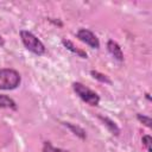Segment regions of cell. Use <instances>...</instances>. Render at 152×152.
Here are the masks:
<instances>
[{
  "instance_id": "obj_1",
  "label": "cell",
  "mask_w": 152,
  "mask_h": 152,
  "mask_svg": "<svg viewBox=\"0 0 152 152\" xmlns=\"http://www.w3.org/2000/svg\"><path fill=\"white\" fill-rule=\"evenodd\" d=\"M21 77L13 69H0V89L12 90L20 84Z\"/></svg>"
},
{
  "instance_id": "obj_2",
  "label": "cell",
  "mask_w": 152,
  "mask_h": 152,
  "mask_svg": "<svg viewBox=\"0 0 152 152\" xmlns=\"http://www.w3.org/2000/svg\"><path fill=\"white\" fill-rule=\"evenodd\" d=\"M20 38H21L23 44L25 45V48L28 51H31V52H33V53H36L38 56H42L45 52L44 44L32 32L26 31V30H21L20 31Z\"/></svg>"
},
{
  "instance_id": "obj_3",
  "label": "cell",
  "mask_w": 152,
  "mask_h": 152,
  "mask_svg": "<svg viewBox=\"0 0 152 152\" xmlns=\"http://www.w3.org/2000/svg\"><path fill=\"white\" fill-rule=\"evenodd\" d=\"M72 89L78 95V97L81 100H83L86 103H88L90 106H97L99 104L100 96L95 91H93L91 89L86 87L84 84H82L80 82H74L72 83Z\"/></svg>"
},
{
  "instance_id": "obj_4",
  "label": "cell",
  "mask_w": 152,
  "mask_h": 152,
  "mask_svg": "<svg viewBox=\"0 0 152 152\" xmlns=\"http://www.w3.org/2000/svg\"><path fill=\"white\" fill-rule=\"evenodd\" d=\"M76 36L81 42L88 44L90 48H93V49H99L100 48V42H99L97 37L91 31H89L87 28H81V30L77 31Z\"/></svg>"
},
{
  "instance_id": "obj_5",
  "label": "cell",
  "mask_w": 152,
  "mask_h": 152,
  "mask_svg": "<svg viewBox=\"0 0 152 152\" xmlns=\"http://www.w3.org/2000/svg\"><path fill=\"white\" fill-rule=\"evenodd\" d=\"M107 49L109 51V53L119 62H122L124 61V53H122V50L120 48V45L114 42V40H108L107 43Z\"/></svg>"
},
{
  "instance_id": "obj_6",
  "label": "cell",
  "mask_w": 152,
  "mask_h": 152,
  "mask_svg": "<svg viewBox=\"0 0 152 152\" xmlns=\"http://www.w3.org/2000/svg\"><path fill=\"white\" fill-rule=\"evenodd\" d=\"M99 119L107 126V128L112 132V134H114V135H119V133H120V128L116 126V124H115L113 120H110V119L107 118V116H102V115H99Z\"/></svg>"
},
{
  "instance_id": "obj_7",
  "label": "cell",
  "mask_w": 152,
  "mask_h": 152,
  "mask_svg": "<svg viewBox=\"0 0 152 152\" xmlns=\"http://www.w3.org/2000/svg\"><path fill=\"white\" fill-rule=\"evenodd\" d=\"M62 43H63V45H64L69 51H71L72 53L77 55V56H80V57H82V58H87V53H86L83 50H81V49L76 48V46H75L70 40H68V39H63V40H62Z\"/></svg>"
},
{
  "instance_id": "obj_8",
  "label": "cell",
  "mask_w": 152,
  "mask_h": 152,
  "mask_svg": "<svg viewBox=\"0 0 152 152\" xmlns=\"http://www.w3.org/2000/svg\"><path fill=\"white\" fill-rule=\"evenodd\" d=\"M0 108H10V109H17L15 102L8 97L7 95H1L0 94Z\"/></svg>"
},
{
  "instance_id": "obj_9",
  "label": "cell",
  "mask_w": 152,
  "mask_h": 152,
  "mask_svg": "<svg viewBox=\"0 0 152 152\" xmlns=\"http://www.w3.org/2000/svg\"><path fill=\"white\" fill-rule=\"evenodd\" d=\"M64 125H65L69 129H71V131L74 132V134L78 135L81 139H86V132H84V129L81 128L80 126H75V125H72V124H70V122H64Z\"/></svg>"
},
{
  "instance_id": "obj_10",
  "label": "cell",
  "mask_w": 152,
  "mask_h": 152,
  "mask_svg": "<svg viewBox=\"0 0 152 152\" xmlns=\"http://www.w3.org/2000/svg\"><path fill=\"white\" fill-rule=\"evenodd\" d=\"M43 152H68V151L63 150V148H59V147H55V146H52L51 142L45 141L44 145H43Z\"/></svg>"
},
{
  "instance_id": "obj_11",
  "label": "cell",
  "mask_w": 152,
  "mask_h": 152,
  "mask_svg": "<svg viewBox=\"0 0 152 152\" xmlns=\"http://www.w3.org/2000/svg\"><path fill=\"white\" fill-rule=\"evenodd\" d=\"M90 74L93 75V77H94V78L99 80L100 82H103V83H110V80H109L106 75H103V74H101V72H99V71L91 70V71H90Z\"/></svg>"
},
{
  "instance_id": "obj_12",
  "label": "cell",
  "mask_w": 152,
  "mask_h": 152,
  "mask_svg": "<svg viewBox=\"0 0 152 152\" xmlns=\"http://www.w3.org/2000/svg\"><path fill=\"white\" fill-rule=\"evenodd\" d=\"M138 120L140 122H142L146 127H151V118L150 116H146V115H141V114H138Z\"/></svg>"
},
{
  "instance_id": "obj_13",
  "label": "cell",
  "mask_w": 152,
  "mask_h": 152,
  "mask_svg": "<svg viewBox=\"0 0 152 152\" xmlns=\"http://www.w3.org/2000/svg\"><path fill=\"white\" fill-rule=\"evenodd\" d=\"M141 141H142V145L145 146V148L147 150V152H151V141H152L151 137L150 135H144Z\"/></svg>"
},
{
  "instance_id": "obj_14",
  "label": "cell",
  "mask_w": 152,
  "mask_h": 152,
  "mask_svg": "<svg viewBox=\"0 0 152 152\" xmlns=\"http://www.w3.org/2000/svg\"><path fill=\"white\" fill-rule=\"evenodd\" d=\"M0 45H4V40L1 39V37H0Z\"/></svg>"
}]
</instances>
